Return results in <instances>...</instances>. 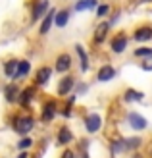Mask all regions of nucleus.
<instances>
[{
  "instance_id": "obj_1",
  "label": "nucleus",
  "mask_w": 152,
  "mask_h": 158,
  "mask_svg": "<svg viewBox=\"0 0 152 158\" xmlns=\"http://www.w3.org/2000/svg\"><path fill=\"white\" fill-rule=\"evenodd\" d=\"M35 127H37V118L33 114H15L14 120H12V129L19 137L29 135Z\"/></svg>"
},
{
  "instance_id": "obj_2",
  "label": "nucleus",
  "mask_w": 152,
  "mask_h": 158,
  "mask_svg": "<svg viewBox=\"0 0 152 158\" xmlns=\"http://www.w3.org/2000/svg\"><path fill=\"white\" fill-rule=\"evenodd\" d=\"M110 31H112V23L110 21H104V19L98 21L97 27H94V31H92V44H97V46L104 44L106 39L110 37Z\"/></svg>"
},
{
  "instance_id": "obj_3",
  "label": "nucleus",
  "mask_w": 152,
  "mask_h": 158,
  "mask_svg": "<svg viewBox=\"0 0 152 158\" xmlns=\"http://www.w3.org/2000/svg\"><path fill=\"white\" fill-rule=\"evenodd\" d=\"M50 0H37V2H33V8H31V14H29V21L31 23H37L41 21L46 14H48L50 10Z\"/></svg>"
},
{
  "instance_id": "obj_4",
  "label": "nucleus",
  "mask_w": 152,
  "mask_h": 158,
  "mask_svg": "<svg viewBox=\"0 0 152 158\" xmlns=\"http://www.w3.org/2000/svg\"><path fill=\"white\" fill-rule=\"evenodd\" d=\"M52 68H54V72H56V73L66 75L69 69L73 68V58H71V54H69V52H60L58 56H56Z\"/></svg>"
},
{
  "instance_id": "obj_5",
  "label": "nucleus",
  "mask_w": 152,
  "mask_h": 158,
  "mask_svg": "<svg viewBox=\"0 0 152 158\" xmlns=\"http://www.w3.org/2000/svg\"><path fill=\"white\" fill-rule=\"evenodd\" d=\"M127 46H129V37H127V33L119 31V33L112 35V39H110V50H112V54H123L127 50Z\"/></svg>"
},
{
  "instance_id": "obj_6",
  "label": "nucleus",
  "mask_w": 152,
  "mask_h": 158,
  "mask_svg": "<svg viewBox=\"0 0 152 158\" xmlns=\"http://www.w3.org/2000/svg\"><path fill=\"white\" fill-rule=\"evenodd\" d=\"M75 85H77V81H75L73 75H69V73L62 75V79L58 81V87H56V94L62 98H68L71 94V91L75 89Z\"/></svg>"
},
{
  "instance_id": "obj_7",
  "label": "nucleus",
  "mask_w": 152,
  "mask_h": 158,
  "mask_svg": "<svg viewBox=\"0 0 152 158\" xmlns=\"http://www.w3.org/2000/svg\"><path fill=\"white\" fill-rule=\"evenodd\" d=\"M37 89H39V87H35V85H27V87H23L15 104H18L19 108H23V110H27L31 104H33V100H35V97H37Z\"/></svg>"
},
{
  "instance_id": "obj_8",
  "label": "nucleus",
  "mask_w": 152,
  "mask_h": 158,
  "mask_svg": "<svg viewBox=\"0 0 152 158\" xmlns=\"http://www.w3.org/2000/svg\"><path fill=\"white\" fill-rule=\"evenodd\" d=\"M58 112H60V106H58V102H56V98H48L41 108V122L50 123L54 118L58 116Z\"/></svg>"
},
{
  "instance_id": "obj_9",
  "label": "nucleus",
  "mask_w": 152,
  "mask_h": 158,
  "mask_svg": "<svg viewBox=\"0 0 152 158\" xmlns=\"http://www.w3.org/2000/svg\"><path fill=\"white\" fill-rule=\"evenodd\" d=\"M83 125H85V131L94 135L102 129V116L98 112H89L85 118H83Z\"/></svg>"
},
{
  "instance_id": "obj_10",
  "label": "nucleus",
  "mask_w": 152,
  "mask_h": 158,
  "mask_svg": "<svg viewBox=\"0 0 152 158\" xmlns=\"http://www.w3.org/2000/svg\"><path fill=\"white\" fill-rule=\"evenodd\" d=\"M52 72H54L52 66H41V68H37V72L33 75V85L35 87H46V85L50 83V79H52Z\"/></svg>"
},
{
  "instance_id": "obj_11",
  "label": "nucleus",
  "mask_w": 152,
  "mask_h": 158,
  "mask_svg": "<svg viewBox=\"0 0 152 158\" xmlns=\"http://www.w3.org/2000/svg\"><path fill=\"white\" fill-rule=\"evenodd\" d=\"M125 120H127V125L135 131H146L148 129V120L145 116H141L139 112H127Z\"/></svg>"
},
{
  "instance_id": "obj_12",
  "label": "nucleus",
  "mask_w": 152,
  "mask_h": 158,
  "mask_svg": "<svg viewBox=\"0 0 152 158\" xmlns=\"http://www.w3.org/2000/svg\"><path fill=\"white\" fill-rule=\"evenodd\" d=\"M19 93H21V87L18 85V81H8L2 87V94H4V100L8 102V104H15Z\"/></svg>"
},
{
  "instance_id": "obj_13",
  "label": "nucleus",
  "mask_w": 152,
  "mask_h": 158,
  "mask_svg": "<svg viewBox=\"0 0 152 158\" xmlns=\"http://www.w3.org/2000/svg\"><path fill=\"white\" fill-rule=\"evenodd\" d=\"M133 41L139 44H145L148 41H152V25L148 23H142V25L133 29Z\"/></svg>"
},
{
  "instance_id": "obj_14",
  "label": "nucleus",
  "mask_w": 152,
  "mask_h": 158,
  "mask_svg": "<svg viewBox=\"0 0 152 158\" xmlns=\"http://www.w3.org/2000/svg\"><path fill=\"white\" fill-rule=\"evenodd\" d=\"M116 75H117V72H116V68L112 64H102L97 69V81L98 83H110V81L116 79Z\"/></svg>"
},
{
  "instance_id": "obj_15",
  "label": "nucleus",
  "mask_w": 152,
  "mask_h": 158,
  "mask_svg": "<svg viewBox=\"0 0 152 158\" xmlns=\"http://www.w3.org/2000/svg\"><path fill=\"white\" fill-rule=\"evenodd\" d=\"M56 8H50L48 10V14L44 15V18L41 19V23H39V35L41 37H46L50 33V29H52V25H54V18H56Z\"/></svg>"
},
{
  "instance_id": "obj_16",
  "label": "nucleus",
  "mask_w": 152,
  "mask_h": 158,
  "mask_svg": "<svg viewBox=\"0 0 152 158\" xmlns=\"http://www.w3.org/2000/svg\"><path fill=\"white\" fill-rule=\"evenodd\" d=\"M75 141V135H73V131L69 129V125H60V129L58 133H56V143L62 145V147H68L71 145Z\"/></svg>"
},
{
  "instance_id": "obj_17",
  "label": "nucleus",
  "mask_w": 152,
  "mask_h": 158,
  "mask_svg": "<svg viewBox=\"0 0 152 158\" xmlns=\"http://www.w3.org/2000/svg\"><path fill=\"white\" fill-rule=\"evenodd\" d=\"M73 48H75V54H77V58H79V69H81V73H87L91 69V60H89V54H87L85 46L77 43Z\"/></svg>"
},
{
  "instance_id": "obj_18",
  "label": "nucleus",
  "mask_w": 152,
  "mask_h": 158,
  "mask_svg": "<svg viewBox=\"0 0 152 158\" xmlns=\"http://www.w3.org/2000/svg\"><path fill=\"white\" fill-rule=\"evenodd\" d=\"M31 62L27 60V58H23V60H19V64H18V72H15V75H14V79L12 81H21V79H25V77H29V73H31Z\"/></svg>"
},
{
  "instance_id": "obj_19",
  "label": "nucleus",
  "mask_w": 152,
  "mask_h": 158,
  "mask_svg": "<svg viewBox=\"0 0 152 158\" xmlns=\"http://www.w3.org/2000/svg\"><path fill=\"white\" fill-rule=\"evenodd\" d=\"M69 18H71V10L68 8H60L58 12H56V18H54V25L58 29H64L69 23Z\"/></svg>"
},
{
  "instance_id": "obj_20",
  "label": "nucleus",
  "mask_w": 152,
  "mask_h": 158,
  "mask_svg": "<svg viewBox=\"0 0 152 158\" xmlns=\"http://www.w3.org/2000/svg\"><path fill=\"white\" fill-rule=\"evenodd\" d=\"M142 100H145V93L142 91H137L133 87L123 91V102H127V104H131V102H142Z\"/></svg>"
},
{
  "instance_id": "obj_21",
  "label": "nucleus",
  "mask_w": 152,
  "mask_h": 158,
  "mask_svg": "<svg viewBox=\"0 0 152 158\" xmlns=\"http://www.w3.org/2000/svg\"><path fill=\"white\" fill-rule=\"evenodd\" d=\"M18 64H19V60L18 58H8L6 62H4V68H2V72H4V75L10 79H14V75H15V72H18Z\"/></svg>"
},
{
  "instance_id": "obj_22",
  "label": "nucleus",
  "mask_w": 152,
  "mask_h": 158,
  "mask_svg": "<svg viewBox=\"0 0 152 158\" xmlns=\"http://www.w3.org/2000/svg\"><path fill=\"white\" fill-rule=\"evenodd\" d=\"M125 152V143L121 137H116L110 141V154L112 156H117V154H123Z\"/></svg>"
},
{
  "instance_id": "obj_23",
  "label": "nucleus",
  "mask_w": 152,
  "mask_h": 158,
  "mask_svg": "<svg viewBox=\"0 0 152 158\" xmlns=\"http://www.w3.org/2000/svg\"><path fill=\"white\" fill-rule=\"evenodd\" d=\"M75 12H87V10H97L98 0H77L75 2Z\"/></svg>"
},
{
  "instance_id": "obj_24",
  "label": "nucleus",
  "mask_w": 152,
  "mask_h": 158,
  "mask_svg": "<svg viewBox=\"0 0 152 158\" xmlns=\"http://www.w3.org/2000/svg\"><path fill=\"white\" fill-rule=\"evenodd\" d=\"M123 143H125V152H135L137 148L142 147V139L141 137H125Z\"/></svg>"
},
{
  "instance_id": "obj_25",
  "label": "nucleus",
  "mask_w": 152,
  "mask_h": 158,
  "mask_svg": "<svg viewBox=\"0 0 152 158\" xmlns=\"http://www.w3.org/2000/svg\"><path fill=\"white\" fill-rule=\"evenodd\" d=\"M133 56H135V58H141V60L152 58V46H145V44H141L139 48H135V50H133Z\"/></svg>"
},
{
  "instance_id": "obj_26",
  "label": "nucleus",
  "mask_w": 152,
  "mask_h": 158,
  "mask_svg": "<svg viewBox=\"0 0 152 158\" xmlns=\"http://www.w3.org/2000/svg\"><path fill=\"white\" fill-rule=\"evenodd\" d=\"M112 12V6H110V2H104V4H98V8L94 10V15H97L98 19H102V18H106V15Z\"/></svg>"
},
{
  "instance_id": "obj_27",
  "label": "nucleus",
  "mask_w": 152,
  "mask_h": 158,
  "mask_svg": "<svg viewBox=\"0 0 152 158\" xmlns=\"http://www.w3.org/2000/svg\"><path fill=\"white\" fill-rule=\"evenodd\" d=\"M33 145H35V141L29 135H25L18 141V151H29V148H33Z\"/></svg>"
},
{
  "instance_id": "obj_28",
  "label": "nucleus",
  "mask_w": 152,
  "mask_h": 158,
  "mask_svg": "<svg viewBox=\"0 0 152 158\" xmlns=\"http://www.w3.org/2000/svg\"><path fill=\"white\" fill-rule=\"evenodd\" d=\"M87 91H89V83L79 81V83L75 85V94H77V97H83V94H87Z\"/></svg>"
},
{
  "instance_id": "obj_29",
  "label": "nucleus",
  "mask_w": 152,
  "mask_h": 158,
  "mask_svg": "<svg viewBox=\"0 0 152 158\" xmlns=\"http://www.w3.org/2000/svg\"><path fill=\"white\" fill-rule=\"evenodd\" d=\"M141 69H142V72H152V58L141 60Z\"/></svg>"
},
{
  "instance_id": "obj_30",
  "label": "nucleus",
  "mask_w": 152,
  "mask_h": 158,
  "mask_svg": "<svg viewBox=\"0 0 152 158\" xmlns=\"http://www.w3.org/2000/svg\"><path fill=\"white\" fill-rule=\"evenodd\" d=\"M60 158H77V152L71 148H64V152L60 154Z\"/></svg>"
},
{
  "instance_id": "obj_31",
  "label": "nucleus",
  "mask_w": 152,
  "mask_h": 158,
  "mask_svg": "<svg viewBox=\"0 0 152 158\" xmlns=\"http://www.w3.org/2000/svg\"><path fill=\"white\" fill-rule=\"evenodd\" d=\"M119 15H121V12H119V10H116V12H114V15H112V19H110L112 27H114V23H117V21H119Z\"/></svg>"
},
{
  "instance_id": "obj_32",
  "label": "nucleus",
  "mask_w": 152,
  "mask_h": 158,
  "mask_svg": "<svg viewBox=\"0 0 152 158\" xmlns=\"http://www.w3.org/2000/svg\"><path fill=\"white\" fill-rule=\"evenodd\" d=\"M15 158H29V151H19Z\"/></svg>"
},
{
  "instance_id": "obj_33",
  "label": "nucleus",
  "mask_w": 152,
  "mask_h": 158,
  "mask_svg": "<svg viewBox=\"0 0 152 158\" xmlns=\"http://www.w3.org/2000/svg\"><path fill=\"white\" fill-rule=\"evenodd\" d=\"M139 2H142V4H148V2H152V0H139Z\"/></svg>"
}]
</instances>
